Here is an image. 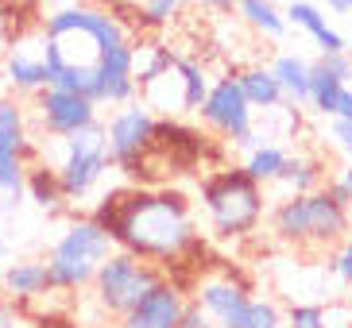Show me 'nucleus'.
I'll return each instance as SVG.
<instances>
[{
  "label": "nucleus",
  "instance_id": "obj_1",
  "mask_svg": "<svg viewBox=\"0 0 352 328\" xmlns=\"http://www.w3.org/2000/svg\"><path fill=\"white\" fill-rule=\"evenodd\" d=\"M94 220L113 236L120 251H132L135 259H159L170 263L186 247L197 244L190 205L182 194L170 189H128V194L104 197V205Z\"/></svg>",
  "mask_w": 352,
  "mask_h": 328
},
{
  "label": "nucleus",
  "instance_id": "obj_2",
  "mask_svg": "<svg viewBox=\"0 0 352 328\" xmlns=\"http://www.w3.org/2000/svg\"><path fill=\"white\" fill-rule=\"evenodd\" d=\"M128 31L109 8L94 4H70L47 16L43 27V62L51 70V85L85 93L94 101L97 70L109 47L124 43Z\"/></svg>",
  "mask_w": 352,
  "mask_h": 328
},
{
  "label": "nucleus",
  "instance_id": "obj_3",
  "mask_svg": "<svg viewBox=\"0 0 352 328\" xmlns=\"http://www.w3.org/2000/svg\"><path fill=\"white\" fill-rule=\"evenodd\" d=\"M113 251H116L113 236L97 224L94 216L89 220H74L58 236V244L51 247V255H47V274H51L54 290H82L94 282L97 267Z\"/></svg>",
  "mask_w": 352,
  "mask_h": 328
},
{
  "label": "nucleus",
  "instance_id": "obj_4",
  "mask_svg": "<svg viewBox=\"0 0 352 328\" xmlns=\"http://www.w3.org/2000/svg\"><path fill=\"white\" fill-rule=\"evenodd\" d=\"M271 224L290 244H333L349 232V205L337 201L329 189H310V194L287 197Z\"/></svg>",
  "mask_w": 352,
  "mask_h": 328
},
{
  "label": "nucleus",
  "instance_id": "obj_5",
  "mask_svg": "<svg viewBox=\"0 0 352 328\" xmlns=\"http://www.w3.org/2000/svg\"><path fill=\"white\" fill-rule=\"evenodd\" d=\"M201 201L206 213L217 228V236H248L256 232L259 216H263V189L259 182H252L244 170H221L201 185Z\"/></svg>",
  "mask_w": 352,
  "mask_h": 328
},
{
  "label": "nucleus",
  "instance_id": "obj_6",
  "mask_svg": "<svg viewBox=\"0 0 352 328\" xmlns=\"http://www.w3.org/2000/svg\"><path fill=\"white\" fill-rule=\"evenodd\" d=\"M109 147H104V124H89L82 132L58 139V163H54V174L63 185L66 201H85L94 194V185L104 178L109 170Z\"/></svg>",
  "mask_w": 352,
  "mask_h": 328
},
{
  "label": "nucleus",
  "instance_id": "obj_7",
  "mask_svg": "<svg viewBox=\"0 0 352 328\" xmlns=\"http://www.w3.org/2000/svg\"><path fill=\"white\" fill-rule=\"evenodd\" d=\"M159 278H163V274H159L151 263L135 259L132 251H113V255L97 267V274H94L89 286H94L97 305H101L104 313L124 317L128 309L144 298V290L151 286V282H159Z\"/></svg>",
  "mask_w": 352,
  "mask_h": 328
},
{
  "label": "nucleus",
  "instance_id": "obj_8",
  "mask_svg": "<svg viewBox=\"0 0 352 328\" xmlns=\"http://www.w3.org/2000/svg\"><path fill=\"white\" fill-rule=\"evenodd\" d=\"M151 132H155V116L140 101H128L120 113L104 128V147H109V163L124 174L140 178L151 151Z\"/></svg>",
  "mask_w": 352,
  "mask_h": 328
},
{
  "label": "nucleus",
  "instance_id": "obj_9",
  "mask_svg": "<svg viewBox=\"0 0 352 328\" xmlns=\"http://www.w3.org/2000/svg\"><path fill=\"white\" fill-rule=\"evenodd\" d=\"M201 120L221 132L225 139H232L236 147H256V132H252V104L244 101L236 78H221L217 85H209L206 101H201Z\"/></svg>",
  "mask_w": 352,
  "mask_h": 328
},
{
  "label": "nucleus",
  "instance_id": "obj_10",
  "mask_svg": "<svg viewBox=\"0 0 352 328\" xmlns=\"http://www.w3.org/2000/svg\"><path fill=\"white\" fill-rule=\"evenodd\" d=\"M35 124H39L43 135L51 139H66V135L82 132L89 124H97V104L85 97V93L74 89H58V85H47V89L35 93Z\"/></svg>",
  "mask_w": 352,
  "mask_h": 328
},
{
  "label": "nucleus",
  "instance_id": "obj_11",
  "mask_svg": "<svg viewBox=\"0 0 352 328\" xmlns=\"http://www.w3.org/2000/svg\"><path fill=\"white\" fill-rule=\"evenodd\" d=\"M182 305H186L182 301V290L175 282L159 278V282H151L144 290V298L120 317V328H178Z\"/></svg>",
  "mask_w": 352,
  "mask_h": 328
},
{
  "label": "nucleus",
  "instance_id": "obj_12",
  "mask_svg": "<svg viewBox=\"0 0 352 328\" xmlns=\"http://www.w3.org/2000/svg\"><path fill=\"white\" fill-rule=\"evenodd\" d=\"M206 151V139L190 128L175 120H155V132H151V151L147 154H166L175 170H194L197 159Z\"/></svg>",
  "mask_w": 352,
  "mask_h": 328
},
{
  "label": "nucleus",
  "instance_id": "obj_13",
  "mask_svg": "<svg viewBox=\"0 0 352 328\" xmlns=\"http://www.w3.org/2000/svg\"><path fill=\"white\" fill-rule=\"evenodd\" d=\"M0 154H23V159H39V147L32 143V128L23 104L0 97Z\"/></svg>",
  "mask_w": 352,
  "mask_h": 328
},
{
  "label": "nucleus",
  "instance_id": "obj_14",
  "mask_svg": "<svg viewBox=\"0 0 352 328\" xmlns=\"http://www.w3.org/2000/svg\"><path fill=\"white\" fill-rule=\"evenodd\" d=\"M287 20L294 23V27H302L306 35H310L314 43H318V51L321 54H337V51H349L344 47V39L337 35V31L325 23V16H321L318 4H310V0H294L287 8Z\"/></svg>",
  "mask_w": 352,
  "mask_h": 328
},
{
  "label": "nucleus",
  "instance_id": "obj_15",
  "mask_svg": "<svg viewBox=\"0 0 352 328\" xmlns=\"http://www.w3.org/2000/svg\"><path fill=\"white\" fill-rule=\"evenodd\" d=\"M0 282H4V290H8L12 298H20V301L43 298L47 290H54L51 274H47V263H39V259H20V263H12Z\"/></svg>",
  "mask_w": 352,
  "mask_h": 328
},
{
  "label": "nucleus",
  "instance_id": "obj_16",
  "mask_svg": "<svg viewBox=\"0 0 352 328\" xmlns=\"http://www.w3.org/2000/svg\"><path fill=\"white\" fill-rule=\"evenodd\" d=\"M4 78L16 93H39L51 85V70L43 54H28V51H12L8 62H4Z\"/></svg>",
  "mask_w": 352,
  "mask_h": 328
},
{
  "label": "nucleus",
  "instance_id": "obj_17",
  "mask_svg": "<svg viewBox=\"0 0 352 328\" xmlns=\"http://www.w3.org/2000/svg\"><path fill=\"white\" fill-rule=\"evenodd\" d=\"M236 85H240V93H244V101L252 104V108H279L287 97H283V89H279V82H275V73H271V66L263 70V66H252V70H244V73H236Z\"/></svg>",
  "mask_w": 352,
  "mask_h": 328
},
{
  "label": "nucleus",
  "instance_id": "obj_18",
  "mask_svg": "<svg viewBox=\"0 0 352 328\" xmlns=\"http://www.w3.org/2000/svg\"><path fill=\"white\" fill-rule=\"evenodd\" d=\"M271 73L279 82L283 97L290 104H306V93H310V66L298 58V54H279L271 62Z\"/></svg>",
  "mask_w": 352,
  "mask_h": 328
},
{
  "label": "nucleus",
  "instance_id": "obj_19",
  "mask_svg": "<svg viewBox=\"0 0 352 328\" xmlns=\"http://www.w3.org/2000/svg\"><path fill=\"white\" fill-rule=\"evenodd\" d=\"M23 194L32 197L39 209H58L66 201L54 166H47V163H35L32 170H28V178H23Z\"/></svg>",
  "mask_w": 352,
  "mask_h": 328
},
{
  "label": "nucleus",
  "instance_id": "obj_20",
  "mask_svg": "<svg viewBox=\"0 0 352 328\" xmlns=\"http://www.w3.org/2000/svg\"><path fill=\"white\" fill-rule=\"evenodd\" d=\"M341 89H344L341 78H333L321 62H314L310 66V93H306V104H310L314 113H321V116L337 113V97H341Z\"/></svg>",
  "mask_w": 352,
  "mask_h": 328
},
{
  "label": "nucleus",
  "instance_id": "obj_21",
  "mask_svg": "<svg viewBox=\"0 0 352 328\" xmlns=\"http://www.w3.org/2000/svg\"><path fill=\"white\" fill-rule=\"evenodd\" d=\"M28 159L23 154H0V213H12L23 197Z\"/></svg>",
  "mask_w": 352,
  "mask_h": 328
},
{
  "label": "nucleus",
  "instance_id": "obj_22",
  "mask_svg": "<svg viewBox=\"0 0 352 328\" xmlns=\"http://www.w3.org/2000/svg\"><path fill=\"white\" fill-rule=\"evenodd\" d=\"M283 163H287V151L275 143H256L248 154V163H244V174L252 178V182H279V170Z\"/></svg>",
  "mask_w": 352,
  "mask_h": 328
},
{
  "label": "nucleus",
  "instance_id": "obj_23",
  "mask_svg": "<svg viewBox=\"0 0 352 328\" xmlns=\"http://www.w3.org/2000/svg\"><path fill=\"white\" fill-rule=\"evenodd\" d=\"M232 4H236L240 16H244L256 31H263V35H283V31H287V16H279V8H275L271 0H232Z\"/></svg>",
  "mask_w": 352,
  "mask_h": 328
},
{
  "label": "nucleus",
  "instance_id": "obj_24",
  "mask_svg": "<svg viewBox=\"0 0 352 328\" xmlns=\"http://www.w3.org/2000/svg\"><path fill=\"white\" fill-rule=\"evenodd\" d=\"M175 73H178V82H182V108L197 113L201 101H206V93H209L206 70H201L197 62H190V58H175Z\"/></svg>",
  "mask_w": 352,
  "mask_h": 328
},
{
  "label": "nucleus",
  "instance_id": "obj_25",
  "mask_svg": "<svg viewBox=\"0 0 352 328\" xmlns=\"http://www.w3.org/2000/svg\"><path fill=\"white\" fill-rule=\"evenodd\" d=\"M279 182H287L294 194H310V189H321V166L310 163V159H290L283 163L279 170Z\"/></svg>",
  "mask_w": 352,
  "mask_h": 328
},
{
  "label": "nucleus",
  "instance_id": "obj_26",
  "mask_svg": "<svg viewBox=\"0 0 352 328\" xmlns=\"http://www.w3.org/2000/svg\"><path fill=\"white\" fill-rule=\"evenodd\" d=\"M225 328H283V320H279V309L271 305V301L248 298L244 305H240V313L228 320Z\"/></svg>",
  "mask_w": 352,
  "mask_h": 328
},
{
  "label": "nucleus",
  "instance_id": "obj_27",
  "mask_svg": "<svg viewBox=\"0 0 352 328\" xmlns=\"http://www.w3.org/2000/svg\"><path fill=\"white\" fill-rule=\"evenodd\" d=\"M178 4H182V0H144V12H140V16H144L147 27H163V23L175 20Z\"/></svg>",
  "mask_w": 352,
  "mask_h": 328
},
{
  "label": "nucleus",
  "instance_id": "obj_28",
  "mask_svg": "<svg viewBox=\"0 0 352 328\" xmlns=\"http://www.w3.org/2000/svg\"><path fill=\"white\" fill-rule=\"evenodd\" d=\"M287 328H329V320H325V309L321 305H294Z\"/></svg>",
  "mask_w": 352,
  "mask_h": 328
},
{
  "label": "nucleus",
  "instance_id": "obj_29",
  "mask_svg": "<svg viewBox=\"0 0 352 328\" xmlns=\"http://www.w3.org/2000/svg\"><path fill=\"white\" fill-rule=\"evenodd\" d=\"M178 328H217L213 325V317H209L206 309L197 305H182V317H178Z\"/></svg>",
  "mask_w": 352,
  "mask_h": 328
},
{
  "label": "nucleus",
  "instance_id": "obj_30",
  "mask_svg": "<svg viewBox=\"0 0 352 328\" xmlns=\"http://www.w3.org/2000/svg\"><path fill=\"white\" fill-rule=\"evenodd\" d=\"M321 66L333 73V78H341V82H349L352 78V62H349V51H337V54H321Z\"/></svg>",
  "mask_w": 352,
  "mask_h": 328
},
{
  "label": "nucleus",
  "instance_id": "obj_31",
  "mask_svg": "<svg viewBox=\"0 0 352 328\" xmlns=\"http://www.w3.org/2000/svg\"><path fill=\"white\" fill-rule=\"evenodd\" d=\"M329 135H333V143H337V147H341V151L352 159V120H341V116H333Z\"/></svg>",
  "mask_w": 352,
  "mask_h": 328
},
{
  "label": "nucleus",
  "instance_id": "obj_32",
  "mask_svg": "<svg viewBox=\"0 0 352 328\" xmlns=\"http://www.w3.org/2000/svg\"><path fill=\"white\" fill-rule=\"evenodd\" d=\"M329 194L337 197V201H344V205H352V163L344 166V170H341V178H337V182L329 185Z\"/></svg>",
  "mask_w": 352,
  "mask_h": 328
},
{
  "label": "nucleus",
  "instance_id": "obj_33",
  "mask_svg": "<svg viewBox=\"0 0 352 328\" xmlns=\"http://www.w3.org/2000/svg\"><path fill=\"white\" fill-rule=\"evenodd\" d=\"M333 270H337L344 282H352V239H344V247L337 251V259H333Z\"/></svg>",
  "mask_w": 352,
  "mask_h": 328
},
{
  "label": "nucleus",
  "instance_id": "obj_34",
  "mask_svg": "<svg viewBox=\"0 0 352 328\" xmlns=\"http://www.w3.org/2000/svg\"><path fill=\"white\" fill-rule=\"evenodd\" d=\"M0 328H32V325L23 320V313L16 305H4V301H0Z\"/></svg>",
  "mask_w": 352,
  "mask_h": 328
},
{
  "label": "nucleus",
  "instance_id": "obj_35",
  "mask_svg": "<svg viewBox=\"0 0 352 328\" xmlns=\"http://www.w3.org/2000/svg\"><path fill=\"white\" fill-rule=\"evenodd\" d=\"M333 116H341V120H352V89L344 85L341 89V97H337V113Z\"/></svg>",
  "mask_w": 352,
  "mask_h": 328
},
{
  "label": "nucleus",
  "instance_id": "obj_36",
  "mask_svg": "<svg viewBox=\"0 0 352 328\" xmlns=\"http://www.w3.org/2000/svg\"><path fill=\"white\" fill-rule=\"evenodd\" d=\"M190 4H201L209 12H232V0H190Z\"/></svg>",
  "mask_w": 352,
  "mask_h": 328
},
{
  "label": "nucleus",
  "instance_id": "obj_37",
  "mask_svg": "<svg viewBox=\"0 0 352 328\" xmlns=\"http://www.w3.org/2000/svg\"><path fill=\"white\" fill-rule=\"evenodd\" d=\"M325 4H329V8L337 12V16H344V12H352V0H325Z\"/></svg>",
  "mask_w": 352,
  "mask_h": 328
},
{
  "label": "nucleus",
  "instance_id": "obj_38",
  "mask_svg": "<svg viewBox=\"0 0 352 328\" xmlns=\"http://www.w3.org/2000/svg\"><path fill=\"white\" fill-rule=\"evenodd\" d=\"M0 263H4V236H0Z\"/></svg>",
  "mask_w": 352,
  "mask_h": 328
},
{
  "label": "nucleus",
  "instance_id": "obj_39",
  "mask_svg": "<svg viewBox=\"0 0 352 328\" xmlns=\"http://www.w3.org/2000/svg\"><path fill=\"white\" fill-rule=\"evenodd\" d=\"M349 62H352V51H349Z\"/></svg>",
  "mask_w": 352,
  "mask_h": 328
},
{
  "label": "nucleus",
  "instance_id": "obj_40",
  "mask_svg": "<svg viewBox=\"0 0 352 328\" xmlns=\"http://www.w3.org/2000/svg\"><path fill=\"white\" fill-rule=\"evenodd\" d=\"M217 328H221V325H217Z\"/></svg>",
  "mask_w": 352,
  "mask_h": 328
}]
</instances>
